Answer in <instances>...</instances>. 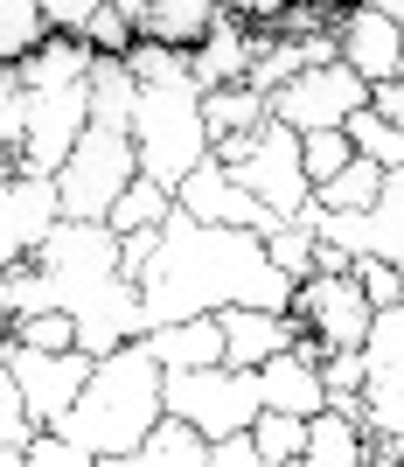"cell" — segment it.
I'll return each instance as SVG.
<instances>
[{
    "mask_svg": "<svg viewBox=\"0 0 404 467\" xmlns=\"http://www.w3.org/2000/svg\"><path fill=\"white\" fill-rule=\"evenodd\" d=\"M265 258H272V265H279V273L293 279V286H300V279L314 273V231H307V223H293V216H286L279 231H265Z\"/></svg>",
    "mask_w": 404,
    "mask_h": 467,
    "instance_id": "obj_34",
    "label": "cell"
},
{
    "mask_svg": "<svg viewBox=\"0 0 404 467\" xmlns=\"http://www.w3.org/2000/svg\"><path fill=\"white\" fill-rule=\"evenodd\" d=\"M36 7L49 15V28H57V36H84V28H91V15L105 7V0H36Z\"/></svg>",
    "mask_w": 404,
    "mask_h": 467,
    "instance_id": "obj_40",
    "label": "cell"
},
{
    "mask_svg": "<svg viewBox=\"0 0 404 467\" xmlns=\"http://www.w3.org/2000/svg\"><path fill=\"white\" fill-rule=\"evenodd\" d=\"M91 42L84 36H57V28H49V42H42V49H28V57L15 63L21 70V91H57V84H84L91 78Z\"/></svg>",
    "mask_w": 404,
    "mask_h": 467,
    "instance_id": "obj_19",
    "label": "cell"
},
{
    "mask_svg": "<svg viewBox=\"0 0 404 467\" xmlns=\"http://www.w3.org/2000/svg\"><path fill=\"white\" fill-rule=\"evenodd\" d=\"M342 133H348V147L363 161H377V168H404V133L390 126L377 105H363V112H348L342 119Z\"/></svg>",
    "mask_w": 404,
    "mask_h": 467,
    "instance_id": "obj_28",
    "label": "cell"
},
{
    "mask_svg": "<svg viewBox=\"0 0 404 467\" xmlns=\"http://www.w3.org/2000/svg\"><path fill=\"white\" fill-rule=\"evenodd\" d=\"M84 42H91L98 57H126V49H133V21H126L112 0H105V7L91 15V28H84Z\"/></svg>",
    "mask_w": 404,
    "mask_h": 467,
    "instance_id": "obj_39",
    "label": "cell"
},
{
    "mask_svg": "<svg viewBox=\"0 0 404 467\" xmlns=\"http://www.w3.org/2000/svg\"><path fill=\"white\" fill-rule=\"evenodd\" d=\"M112 7H119V15H126V21H140V15H147V7H154V0H112Z\"/></svg>",
    "mask_w": 404,
    "mask_h": 467,
    "instance_id": "obj_47",
    "label": "cell"
},
{
    "mask_svg": "<svg viewBox=\"0 0 404 467\" xmlns=\"http://www.w3.org/2000/svg\"><path fill=\"white\" fill-rule=\"evenodd\" d=\"M57 175H28V168H7L0 175V273L15 258H36V244L57 231Z\"/></svg>",
    "mask_w": 404,
    "mask_h": 467,
    "instance_id": "obj_13",
    "label": "cell"
},
{
    "mask_svg": "<svg viewBox=\"0 0 404 467\" xmlns=\"http://www.w3.org/2000/svg\"><path fill=\"white\" fill-rule=\"evenodd\" d=\"M28 467H112V461L84 453L78 440H63V432H36V440H28Z\"/></svg>",
    "mask_w": 404,
    "mask_h": 467,
    "instance_id": "obj_38",
    "label": "cell"
},
{
    "mask_svg": "<svg viewBox=\"0 0 404 467\" xmlns=\"http://www.w3.org/2000/svg\"><path fill=\"white\" fill-rule=\"evenodd\" d=\"M174 210L195 216V223H237V231H258V237L286 223V216L265 210V202H258V195H251L216 154H210V161H195L189 175H181V189H174Z\"/></svg>",
    "mask_w": 404,
    "mask_h": 467,
    "instance_id": "obj_12",
    "label": "cell"
},
{
    "mask_svg": "<svg viewBox=\"0 0 404 467\" xmlns=\"http://www.w3.org/2000/svg\"><path fill=\"white\" fill-rule=\"evenodd\" d=\"M293 321L314 335V342H327V349H363L369 335V300L363 286H356V273H307L300 286H293Z\"/></svg>",
    "mask_w": 404,
    "mask_h": 467,
    "instance_id": "obj_11",
    "label": "cell"
},
{
    "mask_svg": "<svg viewBox=\"0 0 404 467\" xmlns=\"http://www.w3.org/2000/svg\"><path fill=\"white\" fill-rule=\"evenodd\" d=\"M398 70H404V28H398Z\"/></svg>",
    "mask_w": 404,
    "mask_h": 467,
    "instance_id": "obj_50",
    "label": "cell"
},
{
    "mask_svg": "<svg viewBox=\"0 0 404 467\" xmlns=\"http://www.w3.org/2000/svg\"><path fill=\"white\" fill-rule=\"evenodd\" d=\"M335 7H356V0H335Z\"/></svg>",
    "mask_w": 404,
    "mask_h": 467,
    "instance_id": "obj_51",
    "label": "cell"
},
{
    "mask_svg": "<svg viewBox=\"0 0 404 467\" xmlns=\"http://www.w3.org/2000/svg\"><path fill=\"white\" fill-rule=\"evenodd\" d=\"M161 363L147 342H119L112 356H91V377H84L78 405L63 411L49 432L63 440H78L84 453L98 461H119V453H133L147 432L161 426Z\"/></svg>",
    "mask_w": 404,
    "mask_h": 467,
    "instance_id": "obj_3",
    "label": "cell"
},
{
    "mask_svg": "<svg viewBox=\"0 0 404 467\" xmlns=\"http://www.w3.org/2000/svg\"><path fill=\"white\" fill-rule=\"evenodd\" d=\"M363 7H377L384 21H398V28H404V0H363Z\"/></svg>",
    "mask_w": 404,
    "mask_h": 467,
    "instance_id": "obj_45",
    "label": "cell"
},
{
    "mask_svg": "<svg viewBox=\"0 0 404 467\" xmlns=\"http://www.w3.org/2000/svg\"><path fill=\"white\" fill-rule=\"evenodd\" d=\"M202 461H210V440H202L195 426H181V419L161 411V426L147 432L133 453H119L112 467H202Z\"/></svg>",
    "mask_w": 404,
    "mask_h": 467,
    "instance_id": "obj_23",
    "label": "cell"
},
{
    "mask_svg": "<svg viewBox=\"0 0 404 467\" xmlns=\"http://www.w3.org/2000/svg\"><path fill=\"white\" fill-rule=\"evenodd\" d=\"M363 105H369V84L335 57V63H314V70L279 84V91L265 98V119H279L293 133H314V126H342V119L363 112Z\"/></svg>",
    "mask_w": 404,
    "mask_h": 467,
    "instance_id": "obj_9",
    "label": "cell"
},
{
    "mask_svg": "<svg viewBox=\"0 0 404 467\" xmlns=\"http://www.w3.org/2000/svg\"><path fill=\"white\" fill-rule=\"evenodd\" d=\"M15 168V126H7V112H0V175Z\"/></svg>",
    "mask_w": 404,
    "mask_h": 467,
    "instance_id": "obj_44",
    "label": "cell"
},
{
    "mask_svg": "<svg viewBox=\"0 0 404 467\" xmlns=\"http://www.w3.org/2000/svg\"><path fill=\"white\" fill-rule=\"evenodd\" d=\"M279 467H300V461H279Z\"/></svg>",
    "mask_w": 404,
    "mask_h": 467,
    "instance_id": "obj_52",
    "label": "cell"
},
{
    "mask_svg": "<svg viewBox=\"0 0 404 467\" xmlns=\"http://www.w3.org/2000/svg\"><path fill=\"white\" fill-rule=\"evenodd\" d=\"M363 363H369V370H404V300H390V307L369 314Z\"/></svg>",
    "mask_w": 404,
    "mask_h": 467,
    "instance_id": "obj_33",
    "label": "cell"
},
{
    "mask_svg": "<svg viewBox=\"0 0 404 467\" xmlns=\"http://www.w3.org/2000/svg\"><path fill=\"white\" fill-rule=\"evenodd\" d=\"M202 126H210V147L231 133H258L265 126V91H251V84H216L202 91Z\"/></svg>",
    "mask_w": 404,
    "mask_h": 467,
    "instance_id": "obj_24",
    "label": "cell"
},
{
    "mask_svg": "<svg viewBox=\"0 0 404 467\" xmlns=\"http://www.w3.org/2000/svg\"><path fill=\"white\" fill-rule=\"evenodd\" d=\"M258 398H265L272 411H293V419L327 411V384H321V370H314L300 349H279V356L258 363Z\"/></svg>",
    "mask_w": 404,
    "mask_h": 467,
    "instance_id": "obj_18",
    "label": "cell"
},
{
    "mask_svg": "<svg viewBox=\"0 0 404 467\" xmlns=\"http://www.w3.org/2000/svg\"><path fill=\"white\" fill-rule=\"evenodd\" d=\"M57 307V293H49V279H42L36 258H15L7 273H0V321H15V314H42Z\"/></svg>",
    "mask_w": 404,
    "mask_h": 467,
    "instance_id": "obj_31",
    "label": "cell"
},
{
    "mask_svg": "<svg viewBox=\"0 0 404 467\" xmlns=\"http://www.w3.org/2000/svg\"><path fill=\"white\" fill-rule=\"evenodd\" d=\"M133 175H140L133 133L84 126L78 147H70L63 168H57V202H63V216H78V223H105V210L119 202V189H126Z\"/></svg>",
    "mask_w": 404,
    "mask_h": 467,
    "instance_id": "obj_7",
    "label": "cell"
},
{
    "mask_svg": "<svg viewBox=\"0 0 404 467\" xmlns=\"http://www.w3.org/2000/svg\"><path fill=\"white\" fill-rule=\"evenodd\" d=\"M140 342L154 349V363H161V370H210V363H223V321H216V314L161 321V328H147Z\"/></svg>",
    "mask_w": 404,
    "mask_h": 467,
    "instance_id": "obj_17",
    "label": "cell"
},
{
    "mask_svg": "<svg viewBox=\"0 0 404 467\" xmlns=\"http://www.w3.org/2000/svg\"><path fill=\"white\" fill-rule=\"evenodd\" d=\"M369 105H377V112H384L390 126L404 133V78H390V84H369Z\"/></svg>",
    "mask_w": 404,
    "mask_h": 467,
    "instance_id": "obj_43",
    "label": "cell"
},
{
    "mask_svg": "<svg viewBox=\"0 0 404 467\" xmlns=\"http://www.w3.org/2000/svg\"><path fill=\"white\" fill-rule=\"evenodd\" d=\"M0 335L21 342V349H78V328H70V314H63V307L15 314V321H0Z\"/></svg>",
    "mask_w": 404,
    "mask_h": 467,
    "instance_id": "obj_32",
    "label": "cell"
},
{
    "mask_svg": "<svg viewBox=\"0 0 404 467\" xmlns=\"http://www.w3.org/2000/svg\"><path fill=\"white\" fill-rule=\"evenodd\" d=\"M286 7H300V0H216V15H237V21H258V28H272V21L286 15Z\"/></svg>",
    "mask_w": 404,
    "mask_h": 467,
    "instance_id": "obj_42",
    "label": "cell"
},
{
    "mask_svg": "<svg viewBox=\"0 0 404 467\" xmlns=\"http://www.w3.org/2000/svg\"><path fill=\"white\" fill-rule=\"evenodd\" d=\"M133 154H140V175L161 182V189H181L195 161H210V126H202V84L189 70L174 78H147L133 91Z\"/></svg>",
    "mask_w": 404,
    "mask_h": 467,
    "instance_id": "obj_4",
    "label": "cell"
},
{
    "mask_svg": "<svg viewBox=\"0 0 404 467\" xmlns=\"http://www.w3.org/2000/svg\"><path fill=\"white\" fill-rule=\"evenodd\" d=\"M223 168H231L237 182H244L265 210L279 216H300L314 202V182H307V161H300V133L293 126H279V119H265L258 133H231L210 147Z\"/></svg>",
    "mask_w": 404,
    "mask_h": 467,
    "instance_id": "obj_5",
    "label": "cell"
},
{
    "mask_svg": "<svg viewBox=\"0 0 404 467\" xmlns=\"http://www.w3.org/2000/svg\"><path fill=\"white\" fill-rule=\"evenodd\" d=\"M223 307H293V279L265 258V237L237 223H195L174 210L161 223V244L140 273V314L147 328L189 321V314H223Z\"/></svg>",
    "mask_w": 404,
    "mask_h": 467,
    "instance_id": "obj_1",
    "label": "cell"
},
{
    "mask_svg": "<svg viewBox=\"0 0 404 467\" xmlns=\"http://www.w3.org/2000/svg\"><path fill=\"white\" fill-rule=\"evenodd\" d=\"M133 91H140V78L126 70V57H91V78H84V98H91V126H112V133H126V126H133Z\"/></svg>",
    "mask_w": 404,
    "mask_h": 467,
    "instance_id": "obj_21",
    "label": "cell"
},
{
    "mask_svg": "<svg viewBox=\"0 0 404 467\" xmlns=\"http://www.w3.org/2000/svg\"><path fill=\"white\" fill-rule=\"evenodd\" d=\"M36 265L57 293V307L70 314L84 356H112L119 342H140L147 335V314H140V286L119 273V231L112 223H78V216H57V231L36 244Z\"/></svg>",
    "mask_w": 404,
    "mask_h": 467,
    "instance_id": "obj_2",
    "label": "cell"
},
{
    "mask_svg": "<svg viewBox=\"0 0 404 467\" xmlns=\"http://www.w3.org/2000/svg\"><path fill=\"white\" fill-rule=\"evenodd\" d=\"M161 405H168V419L195 426L202 440H223V432H251L265 398H258V370L210 363V370H161Z\"/></svg>",
    "mask_w": 404,
    "mask_h": 467,
    "instance_id": "obj_6",
    "label": "cell"
},
{
    "mask_svg": "<svg viewBox=\"0 0 404 467\" xmlns=\"http://www.w3.org/2000/svg\"><path fill=\"white\" fill-rule=\"evenodd\" d=\"M251 447H258V461L279 467V461H300L307 453V419H293V411H258L251 419Z\"/></svg>",
    "mask_w": 404,
    "mask_h": 467,
    "instance_id": "obj_29",
    "label": "cell"
},
{
    "mask_svg": "<svg viewBox=\"0 0 404 467\" xmlns=\"http://www.w3.org/2000/svg\"><path fill=\"white\" fill-rule=\"evenodd\" d=\"M390 453H398V461H404V432H398V440H390Z\"/></svg>",
    "mask_w": 404,
    "mask_h": 467,
    "instance_id": "obj_49",
    "label": "cell"
},
{
    "mask_svg": "<svg viewBox=\"0 0 404 467\" xmlns=\"http://www.w3.org/2000/svg\"><path fill=\"white\" fill-rule=\"evenodd\" d=\"M251 49H258V36H251V21L237 15H216L210 36L189 49V78L202 84V91H216V84H244L251 70Z\"/></svg>",
    "mask_w": 404,
    "mask_h": 467,
    "instance_id": "obj_16",
    "label": "cell"
},
{
    "mask_svg": "<svg viewBox=\"0 0 404 467\" xmlns=\"http://www.w3.org/2000/svg\"><path fill=\"white\" fill-rule=\"evenodd\" d=\"M363 237H369V252L390 258L404 273V168H390L384 189H377V202L363 210Z\"/></svg>",
    "mask_w": 404,
    "mask_h": 467,
    "instance_id": "obj_25",
    "label": "cell"
},
{
    "mask_svg": "<svg viewBox=\"0 0 404 467\" xmlns=\"http://www.w3.org/2000/svg\"><path fill=\"white\" fill-rule=\"evenodd\" d=\"M335 57H342L363 84L404 78V70H398V21H384L377 7H363V0H356V7L335 21Z\"/></svg>",
    "mask_w": 404,
    "mask_h": 467,
    "instance_id": "obj_14",
    "label": "cell"
},
{
    "mask_svg": "<svg viewBox=\"0 0 404 467\" xmlns=\"http://www.w3.org/2000/svg\"><path fill=\"white\" fill-rule=\"evenodd\" d=\"M0 440H7V447H28V440H36V419L21 405V384H15L7 363H0Z\"/></svg>",
    "mask_w": 404,
    "mask_h": 467,
    "instance_id": "obj_37",
    "label": "cell"
},
{
    "mask_svg": "<svg viewBox=\"0 0 404 467\" xmlns=\"http://www.w3.org/2000/svg\"><path fill=\"white\" fill-rule=\"evenodd\" d=\"M384 175H390V168H377V161L356 154L348 168H335V175L314 189V202H321V210H369V202H377V189H384Z\"/></svg>",
    "mask_w": 404,
    "mask_h": 467,
    "instance_id": "obj_27",
    "label": "cell"
},
{
    "mask_svg": "<svg viewBox=\"0 0 404 467\" xmlns=\"http://www.w3.org/2000/svg\"><path fill=\"white\" fill-rule=\"evenodd\" d=\"M300 467H369V432L348 419V411H314L307 419V453Z\"/></svg>",
    "mask_w": 404,
    "mask_h": 467,
    "instance_id": "obj_20",
    "label": "cell"
},
{
    "mask_svg": "<svg viewBox=\"0 0 404 467\" xmlns=\"http://www.w3.org/2000/svg\"><path fill=\"white\" fill-rule=\"evenodd\" d=\"M356 426L369 432V447H390L404 432V370H369L356 390Z\"/></svg>",
    "mask_w": 404,
    "mask_h": 467,
    "instance_id": "obj_22",
    "label": "cell"
},
{
    "mask_svg": "<svg viewBox=\"0 0 404 467\" xmlns=\"http://www.w3.org/2000/svg\"><path fill=\"white\" fill-rule=\"evenodd\" d=\"M0 112L15 126V168L57 175L78 133L91 126V98H84V84H57V91H15Z\"/></svg>",
    "mask_w": 404,
    "mask_h": 467,
    "instance_id": "obj_8",
    "label": "cell"
},
{
    "mask_svg": "<svg viewBox=\"0 0 404 467\" xmlns=\"http://www.w3.org/2000/svg\"><path fill=\"white\" fill-rule=\"evenodd\" d=\"M369 467H404V461H398L390 447H369Z\"/></svg>",
    "mask_w": 404,
    "mask_h": 467,
    "instance_id": "obj_48",
    "label": "cell"
},
{
    "mask_svg": "<svg viewBox=\"0 0 404 467\" xmlns=\"http://www.w3.org/2000/svg\"><path fill=\"white\" fill-rule=\"evenodd\" d=\"M42 42H49V15L36 0H0V63H21Z\"/></svg>",
    "mask_w": 404,
    "mask_h": 467,
    "instance_id": "obj_30",
    "label": "cell"
},
{
    "mask_svg": "<svg viewBox=\"0 0 404 467\" xmlns=\"http://www.w3.org/2000/svg\"><path fill=\"white\" fill-rule=\"evenodd\" d=\"M0 363L15 370L21 405H28L36 432H49V426H57L63 411L78 405L84 377H91V356H84V349H21V342H7V335H0Z\"/></svg>",
    "mask_w": 404,
    "mask_h": 467,
    "instance_id": "obj_10",
    "label": "cell"
},
{
    "mask_svg": "<svg viewBox=\"0 0 404 467\" xmlns=\"http://www.w3.org/2000/svg\"><path fill=\"white\" fill-rule=\"evenodd\" d=\"M300 161H307V182L321 189L335 168H348V161H356V147H348L342 126H314V133H300Z\"/></svg>",
    "mask_w": 404,
    "mask_h": 467,
    "instance_id": "obj_35",
    "label": "cell"
},
{
    "mask_svg": "<svg viewBox=\"0 0 404 467\" xmlns=\"http://www.w3.org/2000/svg\"><path fill=\"white\" fill-rule=\"evenodd\" d=\"M202 467H265V461L251 447V432H223V440H210V461Z\"/></svg>",
    "mask_w": 404,
    "mask_h": 467,
    "instance_id": "obj_41",
    "label": "cell"
},
{
    "mask_svg": "<svg viewBox=\"0 0 404 467\" xmlns=\"http://www.w3.org/2000/svg\"><path fill=\"white\" fill-rule=\"evenodd\" d=\"M216 321H223V363L231 370H258L265 356L293 349V335H300V321L279 307H223Z\"/></svg>",
    "mask_w": 404,
    "mask_h": 467,
    "instance_id": "obj_15",
    "label": "cell"
},
{
    "mask_svg": "<svg viewBox=\"0 0 404 467\" xmlns=\"http://www.w3.org/2000/svg\"><path fill=\"white\" fill-rule=\"evenodd\" d=\"M348 273H356V286H363L369 307H390V300H404V273L390 265V258L363 252V258H348Z\"/></svg>",
    "mask_w": 404,
    "mask_h": 467,
    "instance_id": "obj_36",
    "label": "cell"
},
{
    "mask_svg": "<svg viewBox=\"0 0 404 467\" xmlns=\"http://www.w3.org/2000/svg\"><path fill=\"white\" fill-rule=\"evenodd\" d=\"M168 216H174V189H161V182L133 175L126 189H119V202L105 210V223H112V231L126 237V231H161Z\"/></svg>",
    "mask_w": 404,
    "mask_h": 467,
    "instance_id": "obj_26",
    "label": "cell"
},
{
    "mask_svg": "<svg viewBox=\"0 0 404 467\" xmlns=\"http://www.w3.org/2000/svg\"><path fill=\"white\" fill-rule=\"evenodd\" d=\"M0 467H28V447H7V440H0Z\"/></svg>",
    "mask_w": 404,
    "mask_h": 467,
    "instance_id": "obj_46",
    "label": "cell"
}]
</instances>
